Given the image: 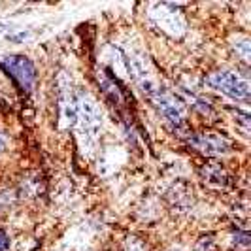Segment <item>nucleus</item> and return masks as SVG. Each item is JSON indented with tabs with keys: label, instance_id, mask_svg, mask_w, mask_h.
Wrapping results in <instances>:
<instances>
[{
	"label": "nucleus",
	"instance_id": "obj_1",
	"mask_svg": "<svg viewBox=\"0 0 251 251\" xmlns=\"http://www.w3.org/2000/svg\"><path fill=\"white\" fill-rule=\"evenodd\" d=\"M102 115L100 110L97 106V102L93 100L85 93H77L75 95V119L74 123L79 130V138L85 142V146L91 148L97 140V134L100 130Z\"/></svg>",
	"mask_w": 251,
	"mask_h": 251
},
{
	"label": "nucleus",
	"instance_id": "obj_2",
	"mask_svg": "<svg viewBox=\"0 0 251 251\" xmlns=\"http://www.w3.org/2000/svg\"><path fill=\"white\" fill-rule=\"evenodd\" d=\"M0 68L12 77L13 81L23 89L25 93H30L36 83V68L32 61L25 55H8L0 59Z\"/></svg>",
	"mask_w": 251,
	"mask_h": 251
},
{
	"label": "nucleus",
	"instance_id": "obj_3",
	"mask_svg": "<svg viewBox=\"0 0 251 251\" xmlns=\"http://www.w3.org/2000/svg\"><path fill=\"white\" fill-rule=\"evenodd\" d=\"M206 85L221 91L223 95L236 99V100H250L251 87L250 81L240 77L238 74L230 72V70H221V72H214L206 77Z\"/></svg>",
	"mask_w": 251,
	"mask_h": 251
},
{
	"label": "nucleus",
	"instance_id": "obj_4",
	"mask_svg": "<svg viewBox=\"0 0 251 251\" xmlns=\"http://www.w3.org/2000/svg\"><path fill=\"white\" fill-rule=\"evenodd\" d=\"M144 95L150 97V100L153 102L155 108L168 119L170 125H174L176 128L183 126V104L177 100L174 95L166 93L164 89H159L155 83L146 89Z\"/></svg>",
	"mask_w": 251,
	"mask_h": 251
},
{
	"label": "nucleus",
	"instance_id": "obj_5",
	"mask_svg": "<svg viewBox=\"0 0 251 251\" xmlns=\"http://www.w3.org/2000/svg\"><path fill=\"white\" fill-rule=\"evenodd\" d=\"M151 17H153V21H157V25L161 26L164 32H168L172 36H181L185 30V21H183L181 13L177 12V8L172 4L153 6Z\"/></svg>",
	"mask_w": 251,
	"mask_h": 251
},
{
	"label": "nucleus",
	"instance_id": "obj_6",
	"mask_svg": "<svg viewBox=\"0 0 251 251\" xmlns=\"http://www.w3.org/2000/svg\"><path fill=\"white\" fill-rule=\"evenodd\" d=\"M193 148L206 153V155H221V153H228L232 144L230 140H226L221 134H197L189 140Z\"/></svg>",
	"mask_w": 251,
	"mask_h": 251
},
{
	"label": "nucleus",
	"instance_id": "obj_7",
	"mask_svg": "<svg viewBox=\"0 0 251 251\" xmlns=\"http://www.w3.org/2000/svg\"><path fill=\"white\" fill-rule=\"evenodd\" d=\"M234 50L236 53H240V57H242V61L244 63H250V51H251V46H250V40H240L234 44Z\"/></svg>",
	"mask_w": 251,
	"mask_h": 251
},
{
	"label": "nucleus",
	"instance_id": "obj_8",
	"mask_svg": "<svg viewBox=\"0 0 251 251\" xmlns=\"http://www.w3.org/2000/svg\"><path fill=\"white\" fill-rule=\"evenodd\" d=\"M197 251H214V244H212V238H206L199 242V248Z\"/></svg>",
	"mask_w": 251,
	"mask_h": 251
},
{
	"label": "nucleus",
	"instance_id": "obj_9",
	"mask_svg": "<svg viewBox=\"0 0 251 251\" xmlns=\"http://www.w3.org/2000/svg\"><path fill=\"white\" fill-rule=\"evenodd\" d=\"M10 248V238H8V234L0 228V251H6Z\"/></svg>",
	"mask_w": 251,
	"mask_h": 251
},
{
	"label": "nucleus",
	"instance_id": "obj_10",
	"mask_svg": "<svg viewBox=\"0 0 251 251\" xmlns=\"http://www.w3.org/2000/svg\"><path fill=\"white\" fill-rule=\"evenodd\" d=\"M128 248H130V251H144V246H142V244H136V242H130Z\"/></svg>",
	"mask_w": 251,
	"mask_h": 251
},
{
	"label": "nucleus",
	"instance_id": "obj_11",
	"mask_svg": "<svg viewBox=\"0 0 251 251\" xmlns=\"http://www.w3.org/2000/svg\"><path fill=\"white\" fill-rule=\"evenodd\" d=\"M2 146H4V142H2V138H0V148H2Z\"/></svg>",
	"mask_w": 251,
	"mask_h": 251
}]
</instances>
